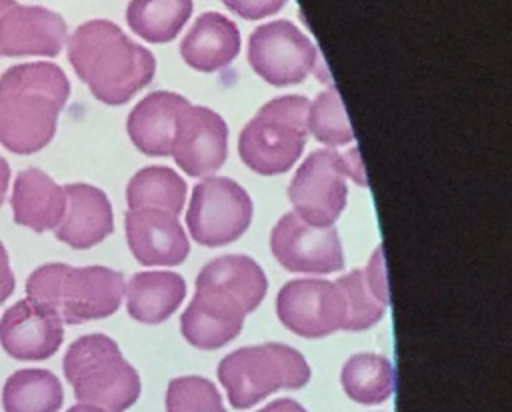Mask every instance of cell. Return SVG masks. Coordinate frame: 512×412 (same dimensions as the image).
Here are the masks:
<instances>
[{
    "label": "cell",
    "mask_w": 512,
    "mask_h": 412,
    "mask_svg": "<svg viewBox=\"0 0 512 412\" xmlns=\"http://www.w3.org/2000/svg\"><path fill=\"white\" fill-rule=\"evenodd\" d=\"M264 294L266 276L252 258L228 254L208 262L196 278V296L180 318L184 338L202 350L228 344Z\"/></svg>",
    "instance_id": "1"
},
{
    "label": "cell",
    "mask_w": 512,
    "mask_h": 412,
    "mask_svg": "<svg viewBox=\"0 0 512 412\" xmlns=\"http://www.w3.org/2000/svg\"><path fill=\"white\" fill-rule=\"evenodd\" d=\"M70 82L52 62L10 66L0 76V144L14 154L42 150L56 132Z\"/></svg>",
    "instance_id": "2"
},
{
    "label": "cell",
    "mask_w": 512,
    "mask_h": 412,
    "mask_svg": "<svg viewBox=\"0 0 512 412\" xmlns=\"http://www.w3.org/2000/svg\"><path fill=\"white\" fill-rule=\"evenodd\" d=\"M68 60L90 92L110 106L128 102L156 72L152 52L110 20L80 24L68 38Z\"/></svg>",
    "instance_id": "3"
},
{
    "label": "cell",
    "mask_w": 512,
    "mask_h": 412,
    "mask_svg": "<svg viewBox=\"0 0 512 412\" xmlns=\"http://www.w3.org/2000/svg\"><path fill=\"white\" fill-rule=\"evenodd\" d=\"M124 290L122 274L106 266L74 268L52 262L36 268L26 280L28 298L56 312L64 324H82L114 314Z\"/></svg>",
    "instance_id": "4"
},
{
    "label": "cell",
    "mask_w": 512,
    "mask_h": 412,
    "mask_svg": "<svg viewBox=\"0 0 512 412\" xmlns=\"http://www.w3.org/2000/svg\"><path fill=\"white\" fill-rule=\"evenodd\" d=\"M62 368L82 404L124 412L140 396L138 372L124 360L118 344L104 334L76 338L66 350Z\"/></svg>",
    "instance_id": "5"
},
{
    "label": "cell",
    "mask_w": 512,
    "mask_h": 412,
    "mask_svg": "<svg viewBox=\"0 0 512 412\" xmlns=\"http://www.w3.org/2000/svg\"><path fill=\"white\" fill-rule=\"evenodd\" d=\"M308 104L298 94L266 102L240 132L238 154L242 162L264 176L292 168L308 138Z\"/></svg>",
    "instance_id": "6"
},
{
    "label": "cell",
    "mask_w": 512,
    "mask_h": 412,
    "mask_svg": "<svg viewBox=\"0 0 512 412\" xmlns=\"http://www.w3.org/2000/svg\"><path fill=\"white\" fill-rule=\"evenodd\" d=\"M218 380L234 408H250L280 388H302L310 380L304 356L286 344L234 350L218 366Z\"/></svg>",
    "instance_id": "7"
},
{
    "label": "cell",
    "mask_w": 512,
    "mask_h": 412,
    "mask_svg": "<svg viewBox=\"0 0 512 412\" xmlns=\"http://www.w3.org/2000/svg\"><path fill=\"white\" fill-rule=\"evenodd\" d=\"M346 178L366 186L358 150H314L294 174L288 196L296 214L314 226H332L346 204Z\"/></svg>",
    "instance_id": "8"
},
{
    "label": "cell",
    "mask_w": 512,
    "mask_h": 412,
    "mask_svg": "<svg viewBox=\"0 0 512 412\" xmlns=\"http://www.w3.org/2000/svg\"><path fill=\"white\" fill-rule=\"evenodd\" d=\"M252 220V200L230 178H206L192 190L186 224L194 242L222 246L240 238Z\"/></svg>",
    "instance_id": "9"
},
{
    "label": "cell",
    "mask_w": 512,
    "mask_h": 412,
    "mask_svg": "<svg viewBox=\"0 0 512 412\" xmlns=\"http://www.w3.org/2000/svg\"><path fill=\"white\" fill-rule=\"evenodd\" d=\"M254 72L272 86L302 82L318 68V52L308 36L288 20L258 26L248 40Z\"/></svg>",
    "instance_id": "10"
},
{
    "label": "cell",
    "mask_w": 512,
    "mask_h": 412,
    "mask_svg": "<svg viewBox=\"0 0 512 412\" xmlns=\"http://www.w3.org/2000/svg\"><path fill=\"white\" fill-rule=\"evenodd\" d=\"M280 322L304 338L328 336L344 330L346 302L334 282L298 278L282 286L276 300Z\"/></svg>",
    "instance_id": "11"
},
{
    "label": "cell",
    "mask_w": 512,
    "mask_h": 412,
    "mask_svg": "<svg viewBox=\"0 0 512 412\" xmlns=\"http://www.w3.org/2000/svg\"><path fill=\"white\" fill-rule=\"evenodd\" d=\"M274 258L292 272L330 274L344 266L342 244L332 226H314L296 212L284 214L270 234Z\"/></svg>",
    "instance_id": "12"
},
{
    "label": "cell",
    "mask_w": 512,
    "mask_h": 412,
    "mask_svg": "<svg viewBox=\"0 0 512 412\" xmlns=\"http://www.w3.org/2000/svg\"><path fill=\"white\" fill-rule=\"evenodd\" d=\"M66 42V22L42 6L0 0V56H56Z\"/></svg>",
    "instance_id": "13"
},
{
    "label": "cell",
    "mask_w": 512,
    "mask_h": 412,
    "mask_svg": "<svg viewBox=\"0 0 512 412\" xmlns=\"http://www.w3.org/2000/svg\"><path fill=\"white\" fill-rule=\"evenodd\" d=\"M170 154L190 176L216 172L228 154L226 122L210 108L188 104L178 120Z\"/></svg>",
    "instance_id": "14"
},
{
    "label": "cell",
    "mask_w": 512,
    "mask_h": 412,
    "mask_svg": "<svg viewBox=\"0 0 512 412\" xmlns=\"http://www.w3.org/2000/svg\"><path fill=\"white\" fill-rule=\"evenodd\" d=\"M64 322L56 312L30 298L12 304L0 318V344L14 360H46L64 338Z\"/></svg>",
    "instance_id": "15"
},
{
    "label": "cell",
    "mask_w": 512,
    "mask_h": 412,
    "mask_svg": "<svg viewBox=\"0 0 512 412\" xmlns=\"http://www.w3.org/2000/svg\"><path fill=\"white\" fill-rule=\"evenodd\" d=\"M126 240L134 258L144 266H174L190 250L188 236L178 216L158 208L128 210Z\"/></svg>",
    "instance_id": "16"
},
{
    "label": "cell",
    "mask_w": 512,
    "mask_h": 412,
    "mask_svg": "<svg viewBox=\"0 0 512 412\" xmlns=\"http://www.w3.org/2000/svg\"><path fill=\"white\" fill-rule=\"evenodd\" d=\"M66 208L54 234L60 242L84 250L102 242L114 230L112 206L106 194L90 184L64 186Z\"/></svg>",
    "instance_id": "17"
},
{
    "label": "cell",
    "mask_w": 512,
    "mask_h": 412,
    "mask_svg": "<svg viewBox=\"0 0 512 412\" xmlns=\"http://www.w3.org/2000/svg\"><path fill=\"white\" fill-rule=\"evenodd\" d=\"M190 102L174 92L158 90L144 96L130 112L126 130L134 146L148 156H168L178 120Z\"/></svg>",
    "instance_id": "18"
},
{
    "label": "cell",
    "mask_w": 512,
    "mask_h": 412,
    "mask_svg": "<svg viewBox=\"0 0 512 412\" xmlns=\"http://www.w3.org/2000/svg\"><path fill=\"white\" fill-rule=\"evenodd\" d=\"M238 52V26L218 12L200 14L180 44L184 62L198 72H216L228 66Z\"/></svg>",
    "instance_id": "19"
},
{
    "label": "cell",
    "mask_w": 512,
    "mask_h": 412,
    "mask_svg": "<svg viewBox=\"0 0 512 412\" xmlns=\"http://www.w3.org/2000/svg\"><path fill=\"white\" fill-rule=\"evenodd\" d=\"M10 206L14 222L34 232L54 230L66 208L64 188L38 168L22 170L12 186Z\"/></svg>",
    "instance_id": "20"
},
{
    "label": "cell",
    "mask_w": 512,
    "mask_h": 412,
    "mask_svg": "<svg viewBox=\"0 0 512 412\" xmlns=\"http://www.w3.org/2000/svg\"><path fill=\"white\" fill-rule=\"evenodd\" d=\"M336 286L346 302L344 330H366L374 326L388 306L386 270L382 250L378 248L370 258V264L362 270H352L342 276Z\"/></svg>",
    "instance_id": "21"
},
{
    "label": "cell",
    "mask_w": 512,
    "mask_h": 412,
    "mask_svg": "<svg viewBox=\"0 0 512 412\" xmlns=\"http://www.w3.org/2000/svg\"><path fill=\"white\" fill-rule=\"evenodd\" d=\"M126 310L144 324H158L172 316L186 296V284L174 272H138L128 282Z\"/></svg>",
    "instance_id": "22"
},
{
    "label": "cell",
    "mask_w": 512,
    "mask_h": 412,
    "mask_svg": "<svg viewBox=\"0 0 512 412\" xmlns=\"http://www.w3.org/2000/svg\"><path fill=\"white\" fill-rule=\"evenodd\" d=\"M62 400L60 380L44 368L16 370L2 388L4 412H58Z\"/></svg>",
    "instance_id": "23"
},
{
    "label": "cell",
    "mask_w": 512,
    "mask_h": 412,
    "mask_svg": "<svg viewBox=\"0 0 512 412\" xmlns=\"http://www.w3.org/2000/svg\"><path fill=\"white\" fill-rule=\"evenodd\" d=\"M192 8V0H132L126 8V22L148 42H170L188 22Z\"/></svg>",
    "instance_id": "24"
},
{
    "label": "cell",
    "mask_w": 512,
    "mask_h": 412,
    "mask_svg": "<svg viewBox=\"0 0 512 412\" xmlns=\"http://www.w3.org/2000/svg\"><path fill=\"white\" fill-rule=\"evenodd\" d=\"M186 200L184 180L168 166H148L132 176L126 188L130 210L158 208L180 214Z\"/></svg>",
    "instance_id": "25"
},
{
    "label": "cell",
    "mask_w": 512,
    "mask_h": 412,
    "mask_svg": "<svg viewBox=\"0 0 512 412\" xmlns=\"http://www.w3.org/2000/svg\"><path fill=\"white\" fill-rule=\"evenodd\" d=\"M342 388L358 404H380L394 390V370L388 358L372 352L354 354L342 368Z\"/></svg>",
    "instance_id": "26"
},
{
    "label": "cell",
    "mask_w": 512,
    "mask_h": 412,
    "mask_svg": "<svg viewBox=\"0 0 512 412\" xmlns=\"http://www.w3.org/2000/svg\"><path fill=\"white\" fill-rule=\"evenodd\" d=\"M308 132L314 134L318 142L340 146L352 142V128L348 124L344 104L334 88L320 92L314 102L308 104L306 116Z\"/></svg>",
    "instance_id": "27"
},
{
    "label": "cell",
    "mask_w": 512,
    "mask_h": 412,
    "mask_svg": "<svg viewBox=\"0 0 512 412\" xmlns=\"http://www.w3.org/2000/svg\"><path fill=\"white\" fill-rule=\"evenodd\" d=\"M166 412H226L216 386L202 376H182L168 384Z\"/></svg>",
    "instance_id": "28"
},
{
    "label": "cell",
    "mask_w": 512,
    "mask_h": 412,
    "mask_svg": "<svg viewBox=\"0 0 512 412\" xmlns=\"http://www.w3.org/2000/svg\"><path fill=\"white\" fill-rule=\"evenodd\" d=\"M226 8L240 14L246 20H256L278 12L286 0H222Z\"/></svg>",
    "instance_id": "29"
},
{
    "label": "cell",
    "mask_w": 512,
    "mask_h": 412,
    "mask_svg": "<svg viewBox=\"0 0 512 412\" xmlns=\"http://www.w3.org/2000/svg\"><path fill=\"white\" fill-rule=\"evenodd\" d=\"M14 292V274L10 268L8 252L0 242V306L8 300V296Z\"/></svg>",
    "instance_id": "30"
},
{
    "label": "cell",
    "mask_w": 512,
    "mask_h": 412,
    "mask_svg": "<svg viewBox=\"0 0 512 412\" xmlns=\"http://www.w3.org/2000/svg\"><path fill=\"white\" fill-rule=\"evenodd\" d=\"M258 412H306L296 400L290 398H278L270 404H266L264 408H260Z\"/></svg>",
    "instance_id": "31"
},
{
    "label": "cell",
    "mask_w": 512,
    "mask_h": 412,
    "mask_svg": "<svg viewBox=\"0 0 512 412\" xmlns=\"http://www.w3.org/2000/svg\"><path fill=\"white\" fill-rule=\"evenodd\" d=\"M8 182H10V166H8V162L0 156V206L4 204L6 190H8Z\"/></svg>",
    "instance_id": "32"
},
{
    "label": "cell",
    "mask_w": 512,
    "mask_h": 412,
    "mask_svg": "<svg viewBox=\"0 0 512 412\" xmlns=\"http://www.w3.org/2000/svg\"><path fill=\"white\" fill-rule=\"evenodd\" d=\"M66 412H106V410H102V408H98V406H94V404H74L72 408H68Z\"/></svg>",
    "instance_id": "33"
}]
</instances>
